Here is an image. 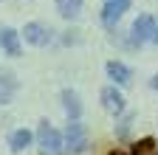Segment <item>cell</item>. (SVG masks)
Returning a JSON list of instances; mask_svg holds the SVG:
<instances>
[{
  "label": "cell",
  "mask_w": 158,
  "mask_h": 155,
  "mask_svg": "<svg viewBox=\"0 0 158 155\" xmlns=\"http://www.w3.org/2000/svg\"><path fill=\"white\" fill-rule=\"evenodd\" d=\"M37 144H40V155H65L62 152V135H59V130H54L48 121H40Z\"/></svg>",
  "instance_id": "obj_1"
},
{
  "label": "cell",
  "mask_w": 158,
  "mask_h": 155,
  "mask_svg": "<svg viewBox=\"0 0 158 155\" xmlns=\"http://www.w3.org/2000/svg\"><path fill=\"white\" fill-rule=\"evenodd\" d=\"M88 149V133L79 121H71L65 135H62V152L65 155H82Z\"/></svg>",
  "instance_id": "obj_2"
},
{
  "label": "cell",
  "mask_w": 158,
  "mask_h": 155,
  "mask_svg": "<svg viewBox=\"0 0 158 155\" xmlns=\"http://www.w3.org/2000/svg\"><path fill=\"white\" fill-rule=\"evenodd\" d=\"M155 17L152 14H141L138 20L133 23V28H130V45L135 48V45H144V43H150L152 40V34H155Z\"/></svg>",
  "instance_id": "obj_3"
},
{
  "label": "cell",
  "mask_w": 158,
  "mask_h": 155,
  "mask_svg": "<svg viewBox=\"0 0 158 155\" xmlns=\"http://www.w3.org/2000/svg\"><path fill=\"white\" fill-rule=\"evenodd\" d=\"M133 0H105V9H102V23L107 28H113L118 20L124 17V11L130 9Z\"/></svg>",
  "instance_id": "obj_4"
},
{
  "label": "cell",
  "mask_w": 158,
  "mask_h": 155,
  "mask_svg": "<svg viewBox=\"0 0 158 155\" xmlns=\"http://www.w3.org/2000/svg\"><path fill=\"white\" fill-rule=\"evenodd\" d=\"M23 37H26V43H31V45H37V48H43V45L51 43V28L43 26V23H28V26L23 28Z\"/></svg>",
  "instance_id": "obj_5"
},
{
  "label": "cell",
  "mask_w": 158,
  "mask_h": 155,
  "mask_svg": "<svg viewBox=\"0 0 158 155\" xmlns=\"http://www.w3.org/2000/svg\"><path fill=\"white\" fill-rule=\"evenodd\" d=\"M102 107H105L107 113L118 116V113L124 110V96L118 93L116 88H105V90H102Z\"/></svg>",
  "instance_id": "obj_6"
},
{
  "label": "cell",
  "mask_w": 158,
  "mask_h": 155,
  "mask_svg": "<svg viewBox=\"0 0 158 155\" xmlns=\"http://www.w3.org/2000/svg\"><path fill=\"white\" fill-rule=\"evenodd\" d=\"M17 93V79L11 71H0V104H9Z\"/></svg>",
  "instance_id": "obj_7"
},
{
  "label": "cell",
  "mask_w": 158,
  "mask_h": 155,
  "mask_svg": "<svg viewBox=\"0 0 158 155\" xmlns=\"http://www.w3.org/2000/svg\"><path fill=\"white\" fill-rule=\"evenodd\" d=\"M0 48L9 56H20V34L14 28H0Z\"/></svg>",
  "instance_id": "obj_8"
},
{
  "label": "cell",
  "mask_w": 158,
  "mask_h": 155,
  "mask_svg": "<svg viewBox=\"0 0 158 155\" xmlns=\"http://www.w3.org/2000/svg\"><path fill=\"white\" fill-rule=\"evenodd\" d=\"M105 68H107V76H110L116 85H127V82H130V76H133L130 68H127L124 62H116V59H110Z\"/></svg>",
  "instance_id": "obj_9"
},
{
  "label": "cell",
  "mask_w": 158,
  "mask_h": 155,
  "mask_svg": "<svg viewBox=\"0 0 158 155\" xmlns=\"http://www.w3.org/2000/svg\"><path fill=\"white\" fill-rule=\"evenodd\" d=\"M56 11L65 17V20H76L82 14V0H56Z\"/></svg>",
  "instance_id": "obj_10"
},
{
  "label": "cell",
  "mask_w": 158,
  "mask_h": 155,
  "mask_svg": "<svg viewBox=\"0 0 158 155\" xmlns=\"http://www.w3.org/2000/svg\"><path fill=\"white\" fill-rule=\"evenodd\" d=\"M62 104L71 116V121H79V116H82V104H79V96L73 90H62Z\"/></svg>",
  "instance_id": "obj_11"
},
{
  "label": "cell",
  "mask_w": 158,
  "mask_h": 155,
  "mask_svg": "<svg viewBox=\"0 0 158 155\" xmlns=\"http://www.w3.org/2000/svg\"><path fill=\"white\" fill-rule=\"evenodd\" d=\"M28 144H31V133H28L26 127L14 130V133H11V138H9V147H11L14 152H23V149H26Z\"/></svg>",
  "instance_id": "obj_12"
},
{
  "label": "cell",
  "mask_w": 158,
  "mask_h": 155,
  "mask_svg": "<svg viewBox=\"0 0 158 155\" xmlns=\"http://www.w3.org/2000/svg\"><path fill=\"white\" fill-rule=\"evenodd\" d=\"M130 155H158V147H155V138H141V141H135Z\"/></svg>",
  "instance_id": "obj_13"
},
{
  "label": "cell",
  "mask_w": 158,
  "mask_h": 155,
  "mask_svg": "<svg viewBox=\"0 0 158 155\" xmlns=\"http://www.w3.org/2000/svg\"><path fill=\"white\" fill-rule=\"evenodd\" d=\"M130 124H133V116H127V119L122 121V127H118V135H122V138H124V135H127V130H130Z\"/></svg>",
  "instance_id": "obj_14"
},
{
  "label": "cell",
  "mask_w": 158,
  "mask_h": 155,
  "mask_svg": "<svg viewBox=\"0 0 158 155\" xmlns=\"http://www.w3.org/2000/svg\"><path fill=\"white\" fill-rule=\"evenodd\" d=\"M107 155H130V152H124V149H110Z\"/></svg>",
  "instance_id": "obj_15"
},
{
  "label": "cell",
  "mask_w": 158,
  "mask_h": 155,
  "mask_svg": "<svg viewBox=\"0 0 158 155\" xmlns=\"http://www.w3.org/2000/svg\"><path fill=\"white\" fill-rule=\"evenodd\" d=\"M152 43L158 45V26H155V34H152Z\"/></svg>",
  "instance_id": "obj_16"
},
{
  "label": "cell",
  "mask_w": 158,
  "mask_h": 155,
  "mask_svg": "<svg viewBox=\"0 0 158 155\" xmlns=\"http://www.w3.org/2000/svg\"><path fill=\"white\" fill-rule=\"evenodd\" d=\"M152 88H158V76H155V79H152Z\"/></svg>",
  "instance_id": "obj_17"
}]
</instances>
